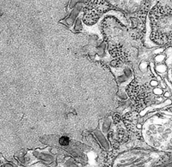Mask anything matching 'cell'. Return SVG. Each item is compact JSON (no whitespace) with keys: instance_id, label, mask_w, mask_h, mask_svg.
Wrapping results in <instances>:
<instances>
[{"instance_id":"6da1fadb","label":"cell","mask_w":172,"mask_h":167,"mask_svg":"<svg viewBox=\"0 0 172 167\" xmlns=\"http://www.w3.org/2000/svg\"><path fill=\"white\" fill-rule=\"evenodd\" d=\"M164 152L146 149H132L120 153L109 167H155L165 161Z\"/></svg>"},{"instance_id":"7a4b0ae2","label":"cell","mask_w":172,"mask_h":167,"mask_svg":"<svg viewBox=\"0 0 172 167\" xmlns=\"http://www.w3.org/2000/svg\"><path fill=\"white\" fill-rule=\"evenodd\" d=\"M69 142H70V140L68 137H65V136H63L59 139L58 141V143L61 145V146H68L69 145Z\"/></svg>"},{"instance_id":"277c9868","label":"cell","mask_w":172,"mask_h":167,"mask_svg":"<svg viewBox=\"0 0 172 167\" xmlns=\"http://www.w3.org/2000/svg\"><path fill=\"white\" fill-rule=\"evenodd\" d=\"M158 82L157 81H151V85H152V86H155V87H157V86H158Z\"/></svg>"},{"instance_id":"3957f363","label":"cell","mask_w":172,"mask_h":167,"mask_svg":"<svg viewBox=\"0 0 172 167\" xmlns=\"http://www.w3.org/2000/svg\"><path fill=\"white\" fill-rule=\"evenodd\" d=\"M154 93L157 94H162L163 91H162V89H160V88H156V89H154Z\"/></svg>"}]
</instances>
